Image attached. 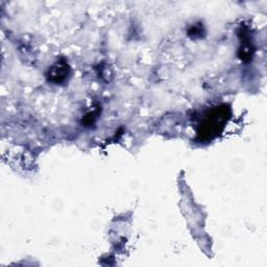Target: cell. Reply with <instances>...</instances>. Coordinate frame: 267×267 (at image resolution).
Masks as SVG:
<instances>
[{
    "instance_id": "obj_1",
    "label": "cell",
    "mask_w": 267,
    "mask_h": 267,
    "mask_svg": "<svg viewBox=\"0 0 267 267\" xmlns=\"http://www.w3.org/2000/svg\"><path fill=\"white\" fill-rule=\"evenodd\" d=\"M68 74V65L64 62H57L55 65L52 66L51 69H49L48 78L49 81L53 83H61L63 82Z\"/></svg>"
}]
</instances>
